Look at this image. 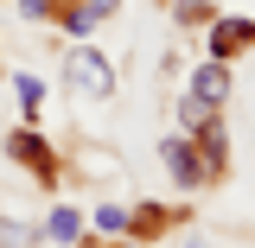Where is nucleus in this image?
Returning a JSON list of instances; mask_svg holds the SVG:
<instances>
[{"label":"nucleus","mask_w":255,"mask_h":248,"mask_svg":"<svg viewBox=\"0 0 255 248\" xmlns=\"http://www.w3.org/2000/svg\"><path fill=\"white\" fill-rule=\"evenodd\" d=\"M122 248H159V242H122Z\"/></svg>","instance_id":"14"},{"label":"nucleus","mask_w":255,"mask_h":248,"mask_svg":"<svg viewBox=\"0 0 255 248\" xmlns=\"http://www.w3.org/2000/svg\"><path fill=\"white\" fill-rule=\"evenodd\" d=\"M6 159H13V165H26L45 191L58 185V153H51V134H38L32 121H19L13 134H6Z\"/></svg>","instance_id":"3"},{"label":"nucleus","mask_w":255,"mask_h":248,"mask_svg":"<svg viewBox=\"0 0 255 248\" xmlns=\"http://www.w3.org/2000/svg\"><path fill=\"white\" fill-rule=\"evenodd\" d=\"M51 13H58V0H19V19L32 26H51Z\"/></svg>","instance_id":"13"},{"label":"nucleus","mask_w":255,"mask_h":248,"mask_svg":"<svg viewBox=\"0 0 255 248\" xmlns=\"http://www.w3.org/2000/svg\"><path fill=\"white\" fill-rule=\"evenodd\" d=\"M64 89L83 95V102H109V95L122 89V77H115V64L102 58L96 45H83V38H77V45L64 51Z\"/></svg>","instance_id":"1"},{"label":"nucleus","mask_w":255,"mask_h":248,"mask_svg":"<svg viewBox=\"0 0 255 248\" xmlns=\"http://www.w3.org/2000/svg\"><path fill=\"white\" fill-rule=\"evenodd\" d=\"M185 95L211 102V108H230V95H236V64H223V58H204V64H198V70L185 77Z\"/></svg>","instance_id":"5"},{"label":"nucleus","mask_w":255,"mask_h":248,"mask_svg":"<svg viewBox=\"0 0 255 248\" xmlns=\"http://www.w3.org/2000/svg\"><path fill=\"white\" fill-rule=\"evenodd\" d=\"M51 248H83V236H90V217L77 210V204H51V217H45V229H38Z\"/></svg>","instance_id":"7"},{"label":"nucleus","mask_w":255,"mask_h":248,"mask_svg":"<svg viewBox=\"0 0 255 248\" xmlns=\"http://www.w3.org/2000/svg\"><path fill=\"white\" fill-rule=\"evenodd\" d=\"M32 242H38V229H32V223L0 217V248H32Z\"/></svg>","instance_id":"12"},{"label":"nucleus","mask_w":255,"mask_h":248,"mask_svg":"<svg viewBox=\"0 0 255 248\" xmlns=\"http://www.w3.org/2000/svg\"><path fill=\"white\" fill-rule=\"evenodd\" d=\"M13 95H19V115H38V108H45V83H38V77H13Z\"/></svg>","instance_id":"11"},{"label":"nucleus","mask_w":255,"mask_h":248,"mask_svg":"<svg viewBox=\"0 0 255 248\" xmlns=\"http://www.w3.org/2000/svg\"><path fill=\"white\" fill-rule=\"evenodd\" d=\"M217 6L211 0H172V26H211Z\"/></svg>","instance_id":"10"},{"label":"nucleus","mask_w":255,"mask_h":248,"mask_svg":"<svg viewBox=\"0 0 255 248\" xmlns=\"http://www.w3.org/2000/svg\"><path fill=\"white\" fill-rule=\"evenodd\" d=\"M159 6H172V0H159Z\"/></svg>","instance_id":"16"},{"label":"nucleus","mask_w":255,"mask_h":248,"mask_svg":"<svg viewBox=\"0 0 255 248\" xmlns=\"http://www.w3.org/2000/svg\"><path fill=\"white\" fill-rule=\"evenodd\" d=\"M159 165H166V178H172L179 191H204V185H217V178H211V165H204V153H198V140H191L185 127L159 134Z\"/></svg>","instance_id":"2"},{"label":"nucleus","mask_w":255,"mask_h":248,"mask_svg":"<svg viewBox=\"0 0 255 248\" xmlns=\"http://www.w3.org/2000/svg\"><path fill=\"white\" fill-rule=\"evenodd\" d=\"M185 248H211V242H198V236H191V242H185Z\"/></svg>","instance_id":"15"},{"label":"nucleus","mask_w":255,"mask_h":248,"mask_svg":"<svg viewBox=\"0 0 255 248\" xmlns=\"http://www.w3.org/2000/svg\"><path fill=\"white\" fill-rule=\"evenodd\" d=\"M122 13V0H58V13H51V26L64 38H90L102 19H115Z\"/></svg>","instance_id":"4"},{"label":"nucleus","mask_w":255,"mask_h":248,"mask_svg":"<svg viewBox=\"0 0 255 248\" xmlns=\"http://www.w3.org/2000/svg\"><path fill=\"white\" fill-rule=\"evenodd\" d=\"M90 229H96V236H128V204H122V197L96 204V210H90Z\"/></svg>","instance_id":"9"},{"label":"nucleus","mask_w":255,"mask_h":248,"mask_svg":"<svg viewBox=\"0 0 255 248\" xmlns=\"http://www.w3.org/2000/svg\"><path fill=\"white\" fill-rule=\"evenodd\" d=\"M204 32H211V51H204V58L236 64L243 51H255V19H243V13H217V19H211Z\"/></svg>","instance_id":"6"},{"label":"nucleus","mask_w":255,"mask_h":248,"mask_svg":"<svg viewBox=\"0 0 255 248\" xmlns=\"http://www.w3.org/2000/svg\"><path fill=\"white\" fill-rule=\"evenodd\" d=\"M172 115H179L185 134H204V127L223 121V108H211V102H198V95H185V89H179V108H172Z\"/></svg>","instance_id":"8"}]
</instances>
